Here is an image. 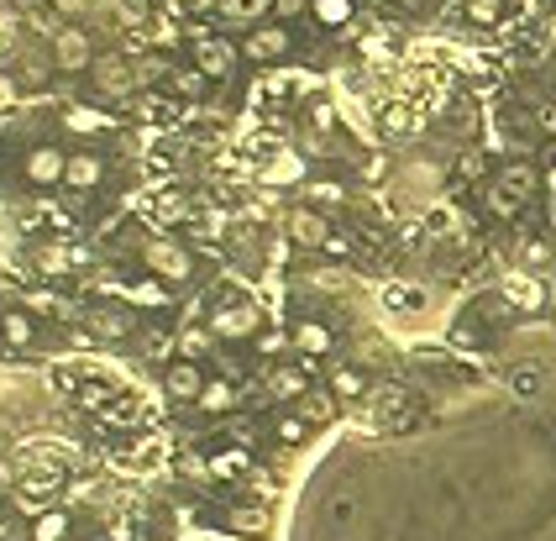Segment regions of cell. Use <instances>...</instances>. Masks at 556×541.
<instances>
[{
  "label": "cell",
  "mask_w": 556,
  "mask_h": 541,
  "mask_svg": "<svg viewBox=\"0 0 556 541\" xmlns=\"http://www.w3.org/2000/svg\"><path fill=\"white\" fill-rule=\"evenodd\" d=\"M315 0H274V16L278 22H294V16H305Z\"/></svg>",
  "instance_id": "cell-37"
},
{
  "label": "cell",
  "mask_w": 556,
  "mask_h": 541,
  "mask_svg": "<svg viewBox=\"0 0 556 541\" xmlns=\"http://www.w3.org/2000/svg\"><path fill=\"white\" fill-rule=\"evenodd\" d=\"M194 68H200L205 79H226V74H231V48H226L220 37H200V42H194Z\"/></svg>",
  "instance_id": "cell-12"
},
{
  "label": "cell",
  "mask_w": 556,
  "mask_h": 541,
  "mask_svg": "<svg viewBox=\"0 0 556 541\" xmlns=\"http://www.w3.org/2000/svg\"><path fill=\"white\" fill-rule=\"evenodd\" d=\"M200 405H205V411H226V405H231V383L211 379L205 383V394H200Z\"/></svg>",
  "instance_id": "cell-30"
},
{
  "label": "cell",
  "mask_w": 556,
  "mask_h": 541,
  "mask_svg": "<svg viewBox=\"0 0 556 541\" xmlns=\"http://www.w3.org/2000/svg\"><path fill=\"white\" fill-rule=\"evenodd\" d=\"M289 48H294V37L283 22H263V27H252L248 42H242V53H248L252 64H278V59H289Z\"/></svg>",
  "instance_id": "cell-3"
},
{
  "label": "cell",
  "mask_w": 556,
  "mask_h": 541,
  "mask_svg": "<svg viewBox=\"0 0 556 541\" xmlns=\"http://www.w3.org/2000/svg\"><path fill=\"white\" fill-rule=\"evenodd\" d=\"M211 326H216V337H237V342H242V337H257L263 316H257L252 305H220Z\"/></svg>",
  "instance_id": "cell-10"
},
{
  "label": "cell",
  "mask_w": 556,
  "mask_h": 541,
  "mask_svg": "<svg viewBox=\"0 0 556 541\" xmlns=\"http://www.w3.org/2000/svg\"><path fill=\"white\" fill-rule=\"evenodd\" d=\"M294 405H300V415H305L309 426H326V420L337 415V394H320V389H309V394H300Z\"/></svg>",
  "instance_id": "cell-21"
},
{
  "label": "cell",
  "mask_w": 556,
  "mask_h": 541,
  "mask_svg": "<svg viewBox=\"0 0 556 541\" xmlns=\"http://www.w3.org/2000/svg\"><path fill=\"white\" fill-rule=\"evenodd\" d=\"M541 389V368H515V394H535Z\"/></svg>",
  "instance_id": "cell-38"
},
{
  "label": "cell",
  "mask_w": 556,
  "mask_h": 541,
  "mask_svg": "<svg viewBox=\"0 0 556 541\" xmlns=\"http://www.w3.org/2000/svg\"><path fill=\"white\" fill-rule=\"evenodd\" d=\"M268 394H274V400H300V394H309L305 368H294V363H278V368H268Z\"/></svg>",
  "instance_id": "cell-15"
},
{
  "label": "cell",
  "mask_w": 556,
  "mask_h": 541,
  "mask_svg": "<svg viewBox=\"0 0 556 541\" xmlns=\"http://www.w3.org/2000/svg\"><path fill=\"white\" fill-rule=\"evenodd\" d=\"M27 311H31V316H59V300H53V294H42V289H31Z\"/></svg>",
  "instance_id": "cell-36"
},
{
  "label": "cell",
  "mask_w": 556,
  "mask_h": 541,
  "mask_svg": "<svg viewBox=\"0 0 556 541\" xmlns=\"http://www.w3.org/2000/svg\"><path fill=\"white\" fill-rule=\"evenodd\" d=\"M63 127L79 131V137H105V131H111V116L85 111V105H68V111H63Z\"/></svg>",
  "instance_id": "cell-17"
},
{
  "label": "cell",
  "mask_w": 556,
  "mask_h": 541,
  "mask_svg": "<svg viewBox=\"0 0 556 541\" xmlns=\"http://www.w3.org/2000/svg\"><path fill=\"white\" fill-rule=\"evenodd\" d=\"M274 431H278V442L300 446V442L309 437V420H305V415H278V426H274Z\"/></svg>",
  "instance_id": "cell-27"
},
{
  "label": "cell",
  "mask_w": 556,
  "mask_h": 541,
  "mask_svg": "<svg viewBox=\"0 0 556 541\" xmlns=\"http://www.w3.org/2000/svg\"><path fill=\"white\" fill-rule=\"evenodd\" d=\"M530 194H535V168H530V163H509L494 185H489V211H494V216H515Z\"/></svg>",
  "instance_id": "cell-1"
},
{
  "label": "cell",
  "mask_w": 556,
  "mask_h": 541,
  "mask_svg": "<svg viewBox=\"0 0 556 541\" xmlns=\"http://www.w3.org/2000/svg\"><path fill=\"white\" fill-rule=\"evenodd\" d=\"M205 352H211V337H200V331H185V337H179V357H189V363H200Z\"/></svg>",
  "instance_id": "cell-32"
},
{
  "label": "cell",
  "mask_w": 556,
  "mask_h": 541,
  "mask_svg": "<svg viewBox=\"0 0 556 541\" xmlns=\"http://www.w3.org/2000/svg\"><path fill=\"white\" fill-rule=\"evenodd\" d=\"M205 368L200 363H189V357H174L168 363V374H163V389H168V400H179V405H200V394H205Z\"/></svg>",
  "instance_id": "cell-5"
},
{
  "label": "cell",
  "mask_w": 556,
  "mask_h": 541,
  "mask_svg": "<svg viewBox=\"0 0 556 541\" xmlns=\"http://www.w3.org/2000/svg\"><path fill=\"white\" fill-rule=\"evenodd\" d=\"M68 537V515L63 509H42L37 526H31V541H63Z\"/></svg>",
  "instance_id": "cell-24"
},
{
  "label": "cell",
  "mask_w": 556,
  "mask_h": 541,
  "mask_svg": "<svg viewBox=\"0 0 556 541\" xmlns=\"http://www.w3.org/2000/svg\"><path fill=\"white\" fill-rule=\"evenodd\" d=\"M79 257L63 253V248H37V268H48V274H63V268H74Z\"/></svg>",
  "instance_id": "cell-29"
},
{
  "label": "cell",
  "mask_w": 556,
  "mask_h": 541,
  "mask_svg": "<svg viewBox=\"0 0 556 541\" xmlns=\"http://www.w3.org/2000/svg\"><path fill=\"white\" fill-rule=\"evenodd\" d=\"M22 174H27L31 190H53V185H63V174H68V153L53 148V142H42V148H31L27 153Z\"/></svg>",
  "instance_id": "cell-4"
},
{
  "label": "cell",
  "mask_w": 556,
  "mask_h": 541,
  "mask_svg": "<svg viewBox=\"0 0 556 541\" xmlns=\"http://www.w3.org/2000/svg\"><path fill=\"white\" fill-rule=\"evenodd\" d=\"M216 16L226 22V27L252 33V27H263V22L274 16V0H216Z\"/></svg>",
  "instance_id": "cell-8"
},
{
  "label": "cell",
  "mask_w": 556,
  "mask_h": 541,
  "mask_svg": "<svg viewBox=\"0 0 556 541\" xmlns=\"http://www.w3.org/2000/svg\"><path fill=\"white\" fill-rule=\"evenodd\" d=\"M289 242L305 248V253H320V248H331V226L320 211L300 205V211H289Z\"/></svg>",
  "instance_id": "cell-6"
},
{
  "label": "cell",
  "mask_w": 556,
  "mask_h": 541,
  "mask_svg": "<svg viewBox=\"0 0 556 541\" xmlns=\"http://www.w3.org/2000/svg\"><path fill=\"white\" fill-rule=\"evenodd\" d=\"M252 463L248 446H220V452H211V478H242Z\"/></svg>",
  "instance_id": "cell-18"
},
{
  "label": "cell",
  "mask_w": 556,
  "mask_h": 541,
  "mask_svg": "<svg viewBox=\"0 0 556 541\" xmlns=\"http://www.w3.org/2000/svg\"><path fill=\"white\" fill-rule=\"evenodd\" d=\"M126 300H131V305H142V311H148V305L157 311V305H168V285L148 274V279H137V285L126 289Z\"/></svg>",
  "instance_id": "cell-22"
},
{
  "label": "cell",
  "mask_w": 556,
  "mask_h": 541,
  "mask_svg": "<svg viewBox=\"0 0 556 541\" xmlns=\"http://www.w3.org/2000/svg\"><path fill=\"white\" fill-rule=\"evenodd\" d=\"M94 64V48L90 37L79 33V27H63L59 37H53V68H63V74H79V68Z\"/></svg>",
  "instance_id": "cell-7"
},
{
  "label": "cell",
  "mask_w": 556,
  "mask_h": 541,
  "mask_svg": "<svg viewBox=\"0 0 556 541\" xmlns=\"http://www.w3.org/2000/svg\"><path fill=\"white\" fill-rule=\"evenodd\" d=\"M504 5H509V0H463V16L472 27H494L498 16H504Z\"/></svg>",
  "instance_id": "cell-25"
},
{
  "label": "cell",
  "mask_w": 556,
  "mask_h": 541,
  "mask_svg": "<svg viewBox=\"0 0 556 541\" xmlns=\"http://www.w3.org/2000/svg\"><path fill=\"white\" fill-rule=\"evenodd\" d=\"M174 90H179V96H200V90H205V74H200V68H174Z\"/></svg>",
  "instance_id": "cell-31"
},
{
  "label": "cell",
  "mask_w": 556,
  "mask_h": 541,
  "mask_svg": "<svg viewBox=\"0 0 556 541\" xmlns=\"http://www.w3.org/2000/svg\"><path fill=\"white\" fill-rule=\"evenodd\" d=\"M0 105H11V90H5V79H0Z\"/></svg>",
  "instance_id": "cell-42"
},
{
  "label": "cell",
  "mask_w": 556,
  "mask_h": 541,
  "mask_svg": "<svg viewBox=\"0 0 556 541\" xmlns=\"http://www.w3.org/2000/svg\"><path fill=\"white\" fill-rule=\"evenodd\" d=\"M504 300H509V311H541L546 305V289H541V279H530V274H515V279H504Z\"/></svg>",
  "instance_id": "cell-14"
},
{
  "label": "cell",
  "mask_w": 556,
  "mask_h": 541,
  "mask_svg": "<svg viewBox=\"0 0 556 541\" xmlns=\"http://www.w3.org/2000/svg\"><path fill=\"white\" fill-rule=\"evenodd\" d=\"M100 179H105V159L100 153H90V148L85 153H68V174H63L68 190H94Z\"/></svg>",
  "instance_id": "cell-11"
},
{
  "label": "cell",
  "mask_w": 556,
  "mask_h": 541,
  "mask_svg": "<svg viewBox=\"0 0 556 541\" xmlns=\"http://www.w3.org/2000/svg\"><path fill=\"white\" fill-rule=\"evenodd\" d=\"M331 394H337V400H363V394H368L363 368H337V374H331Z\"/></svg>",
  "instance_id": "cell-23"
},
{
  "label": "cell",
  "mask_w": 556,
  "mask_h": 541,
  "mask_svg": "<svg viewBox=\"0 0 556 541\" xmlns=\"http://www.w3.org/2000/svg\"><path fill=\"white\" fill-rule=\"evenodd\" d=\"M309 194H315V200H326V205H337V200H341V190H337V185H315V190H309Z\"/></svg>",
  "instance_id": "cell-39"
},
{
  "label": "cell",
  "mask_w": 556,
  "mask_h": 541,
  "mask_svg": "<svg viewBox=\"0 0 556 541\" xmlns=\"http://www.w3.org/2000/svg\"><path fill=\"white\" fill-rule=\"evenodd\" d=\"M268 520H274V515H268V505H257V500L226 509V526H231V531H242V537H263V531H268Z\"/></svg>",
  "instance_id": "cell-16"
},
{
  "label": "cell",
  "mask_w": 556,
  "mask_h": 541,
  "mask_svg": "<svg viewBox=\"0 0 556 541\" xmlns=\"http://www.w3.org/2000/svg\"><path fill=\"white\" fill-rule=\"evenodd\" d=\"M283 342H294V337H263L257 348H263V352H283Z\"/></svg>",
  "instance_id": "cell-40"
},
{
  "label": "cell",
  "mask_w": 556,
  "mask_h": 541,
  "mask_svg": "<svg viewBox=\"0 0 556 541\" xmlns=\"http://www.w3.org/2000/svg\"><path fill=\"white\" fill-rule=\"evenodd\" d=\"M90 326H94V337L122 342V337H131V326H137V320H131V311H111V305H105V311H94L90 316Z\"/></svg>",
  "instance_id": "cell-19"
},
{
  "label": "cell",
  "mask_w": 556,
  "mask_h": 541,
  "mask_svg": "<svg viewBox=\"0 0 556 541\" xmlns=\"http://www.w3.org/2000/svg\"><path fill=\"white\" fill-rule=\"evenodd\" d=\"M331 122H337V111H331L326 100H309V127H315V131H331Z\"/></svg>",
  "instance_id": "cell-35"
},
{
  "label": "cell",
  "mask_w": 556,
  "mask_h": 541,
  "mask_svg": "<svg viewBox=\"0 0 556 541\" xmlns=\"http://www.w3.org/2000/svg\"><path fill=\"white\" fill-rule=\"evenodd\" d=\"M389 305H394V311H420V289L394 285V289H389Z\"/></svg>",
  "instance_id": "cell-33"
},
{
  "label": "cell",
  "mask_w": 556,
  "mask_h": 541,
  "mask_svg": "<svg viewBox=\"0 0 556 541\" xmlns=\"http://www.w3.org/2000/svg\"><path fill=\"white\" fill-rule=\"evenodd\" d=\"M90 79L100 96H131V68H126V59H116V53H105V59H94L90 64Z\"/></svg>",
  "instance_id": "cell-9"
},
{
  "label": "cell",
  "mask_w": 556,
  "mask_h": 541,
  "mask_svg": "<svg viewBox=\"0 0 556 541\" xmlns=\"http://www.w3.org/2000/svg\"><path fill=\"white\" fill-rule=\"evenodd\" d=\"M0 541H5V520H0Z\"/></svg>",
  "instance_id": "cell-44"
},
{
  "label": "cell",
  "mask_w": 556,
  "mask_h": 541,
  "mask_svg": "<svg viewBox=\"0 0 556 541\" xmlns=\"http://www.w3.org/2000/svg\"><path fill=\"white\" fill-rule=\"evenodd\" d=\"M294 348L305 352V357H326V352L337 348V331L326 320H300L294 326Z\"/></svg>",
  "instance_id": "cell-13"
},
{
  "label": "cell",
  "mask_w": 556,
  "mask_h": 541,
  "mask_svg": "<svg viewBox=\"0 0 556 541\" xmlns=\"http://www.w3.org/2000/svg\"><path fill=\"white\" fill-rule=\"evenodd\" d=\"M546 127H552V137H556V111H552V116H546Z\"/></svg>",
  "instance_id": "cell-43"
},
{
  "label": "cell",
  "mask_w": 556,
  "mask_h": 541,
  "mask_svg": "<svg viewBox=\"0 0 556 541\" xmlns=\"http://www.w3.org/2000/svg\"><path fill=\"white\" fill-rule=\"evenodd\" d=\"M526 263L530 268H546V263H556V248L552 242H526Z\"/></svg>",
  "instance_id": "cell-34"
},
{
  "label": "cell",
  "mask_w": 556,
  "mask_h": 541,
  "mask_svg": "<svg viewBox=\"0 0 556 541\" xmlns=\"http://www.w3.org/2000/svg\"><path fill=\"white\" fill-rule=\"evenodd\" d=\"M309 16H315V27L337 33V27L352 22V0H315V5H309Z\"/></svg>",
  "instance_id": "cell-20"
},
{
  "label": "cell",
  "mask_w": 556,
  "mask_h": 541,
  "mask_svg": "<svg viewBox=\"0 0 556 541\" xmlns=\"http://www.w3.org/2000/svg\"><path fill=\"white\" fill-rule=\"evenodd\" d=\"M148 274L153 279H163V285H185L189 274H194V257L179 248V242H168V237H157V242H148Z\"/></svg>",
  "instance_id": "cell-2"
},
{
  "label": "cell",
  "mask_w": 556,
  "mask_h": 541,
  "mask_svg": "<svg viewBox=\"0 0 556 541\" xmlns=\"http://www.w3.org/2000/svg\"><path fill=\"white\" fill-rule=\"evenodd\" d=\"M0 331H5V342L27 348V342H31V316H27V311H5V316H0Z\"/></svg>",
  "instance_id": "cell-26"
},
{
  "label": "cell",
  "mask_w": 556,
  "mask_h": 541,
  "mask_svg": "<svg viewBox=\"0 0 556 541\" xmlns=\"http://www.w3.org/2000/svg\"><path fill=\"white\" fill-rule=\"evenodd\" d=\"M546 42H552V48H556V11H552V16H546Z\"/></svg>",
  "instance_id": "cell-41"
},
{
  "label": "cell",
  "mask_w": 556,
  "mask_h": 541,
  "mask_svg": "<svg viewBox=\"0 0 556 541\" xmlns=\"http://www.w3.org/2000/svg\"><path fill=\"white\" fill-rule=\"evenodd\" d=\"M300 174H305V168H300V159H294V153H278V159L268 163V179H274V185H294Z\"/></svg>",
  "instance_id": "cell-28"
}]
</instances>
